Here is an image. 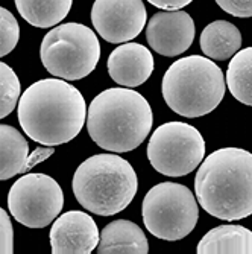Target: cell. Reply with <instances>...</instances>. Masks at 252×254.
Returning a JSON list of instances; mask_svg holds the SVG:
<instances>
[{
    "label": "cell",
    "instance_id": "1",
    "mask_svg": "<svg viewBox=\"0 0 252 254\" xmlns=\"http://www.w3.org/2000/svg\"><path fill=\"white\" fill-rule=\"evenodd\" d=\"M21 129L43 146L72 142L87 119V105L81 91L65 79L48 78L29 85L18 101Z\"/></svg>",
    "mask_w": 252,
    "mask_h": 254
},
{
    "label": "cell",
    "instance_id": "2",
    "mask_svg": "<svg viewBox=\"0 0 252 254\" xmlns=\"http://www.w3.org/2000/svg\"><path fill=\"white\" fill-rule=\"evenodd\" d=\"M198 202L208 215L237 221L252 215V154L222 148L205 158L195 177Z\"/></svg>",
    "mask_w": 252,
    "mask_h": 254
},
{
    "label": "cell",
    "instance_id": "3",
    "mask_svg": "<svg viewBox=\"0 0 252 254\" xmlns=\"http://www.w3.org/2000/svg\"><path fill=\"white\" fill-rule=\"evenodd\" d=\"M153 114L149 102L139 91L108 88L90 104L87 129L93 142L105 151L129 152L149 135Z\"/></svg>",
    "mask_w": 252,
    "mask_h": 254
},
{
    "label": "cell",
    "instance_id": "4",
    "mask_svg": "<svg viewBox=\"0 0 252 254\" xmlns=\"http://www.w3.org/2000/svg\"><path fill=\"white\" fill-rule=\"evenodd\" d=\"M72 186L84 209L99 216H112L132 202L139 178L129 161L120 155L98 154L78 166Z\"/></svg>",
    "mask_w": 252,
    "mask_h": 254
},
{
    "label": "cell",
    "instance_id": "5",
    "mask_svg": "<svg viewBox=\"0 0 252 254\" xmlns=\"http://www.w3.org/2000/svg\"><path fill=\"white\" fill-rule=\"evenodd\" d=\"M226 81L220 67L207 57L190 55L175 61L163 76L161 93L179 116L196 119L222 102Z\"/></svg>",
    "mask_w": 252,
    "mask_h": 254
},
{
    "label": "cell",
    "instance_id": "6",
    "mask_svg": "<svg viewBox=\"0 0 252 254\" xmlns=\"http://www.w3.org/2000/svg\"><path fill=\"white\" fill-rule=\"evenodd\" d=\"M40 58L50 75L78 81L95 70L101 58L96 34L81 23H64L44 35Z\"/></svg>",
    "mask_w": 252,
    "mask_h": 254
},
{
    "label": "cell",
    "instance_id": "7",
    "mask_svg": "<svg viewBox=\"0 0 252 254\" xmlns=\"http://www.w3.org/2000/svg\"><path fill=\"white\" fill-rule=\"evenodd\" d=\"M142 213L151 235L163 241L184 239L195 230L199 218L193 192L172 181L159 183L146 193Z\"/></svg>",
    "mask_w": 252,
    "mask_h": 254
},
{
    "label": "cell",
    "instance_id": "8",
    "mask_svg": "<svg viewBox=\"0 0 252 254\" xmlns=\"http://www.w3.org/2000/svg\"><path fill=\"white\" fill-rule=\"evenodd\" d=\"M205 142L195 127L186 122H167L158 127L148 143L152 168L166 177H184L203 160Z\"/></svg>",
    "mask_w": 252,
    "mask_h": 254
},
{
    "label": "cell",
    "instance_id": "9",
    "mask_svg": "<svg viewBox=\"0 0 252 254\" xmlns=\"http://www.w3.org/2000/svg\"><path fill=\"white\" fill-rule=\"evenodd\" d=\"M64 193L46 174H26L9 189L8 207L17 222L29 228H44L61 213Z\"/></svg>",
    "mask_w": 252,
    "mask_h": 254
},
{
    "label": "cell",
    "instance_id": "10",
    "mask_svg": "<svg viewBox=\"0 0 252 254\" xmlns=\"http://www.w3.org/2000/svg\"><path fill=\"white\" fill-rule=\"evenodd\" d=\"M148 20L143 0H95L91 23L108 43L120 44L139 37Z\"/></svg>",
    "mask_w": 252,
    "mask_h": 254
},
{
    "label": "cell",
    "instance_id": "11",
    "mask_svg": "<svg viewBox=\"0 0 252 254\" xmlns=\"http://www.w3.org/2000/svg\"><path fill=\"white\" fill-rule=\"evenodd\" d=\"M146 40L163 57L184 54L195 40V21L186 11H159L146 26Z\"/></svg>",
    "mask_w": 252,
    "mask_h": 254
},
{
    "label": "cell",
    "instance_id": "12",
    "mask_svg": "<svg viewBox=\"0 0 252 254\" xmlns=\"http://www.w3.org/2000/svg\"><path fill=\"white\" fill-rule=\"evenodd\" d=\"M49 238L53 254H88L98 248L101 233L88 213L70 210L53 222Z\"/></svg>",
    "mask_w": 252,
    "mask_h": 254
},
{
    "label": "cell",
    "instance_id": "13",
    "mask_svg": "<svg viewBox=\"0 0 252 254\" xmlns=\"http://www.w3.org/2000/svg\"><path fill=\"white\" fill-rule=\"evenodd\" d=\"M106 65L114 82L123 87H139L151 78L155 61L146 46L126 43L109 54Z\"/></svg>",
    "mask_w": 252,
    "mask_h": 254
},
{
    "label": "cell",
    "instance_id": "14",
    "mask_svg": "<svg viewBox=\"0 0 252 254\" xmlns=\"http://www.w3.org/2000/svg\"><path fill=\"white\" fill-rule=\"evenodd\" d=\"M149 244L143 230L126 219H117L109 222L101 233L98 253H134L146 254Z\"/></svg>",
    "mask_w": 252,
    "mask_h": 254
},
{
    "label": "cell",
    "instance_id": "15",
    "mask_svg": "<svg viewBox=\"0 0 252 254\" xmlns=\"http://www.w3.org/2000/svg\"><path fill=\"white\" fill-rule=\"evenodd\" d=\"M29 145L11 125H0V180H9L31 169Z\"/></svg>",
    "mask_w": 252,
    "mask_h": 254
},
{
    "label": "cell",
    "instance_id": "16",
    "mask_svg": "<svg viewBox=\"0 0 252 254\" xmlns=\"http://www.w3.org/2000/svg\"><path fill=\"white\" fill-rule=\"evenodd\" d=\"M199 254H251L252 253V232L243 225H219L205 235L198 247Z\"/></svg>",
    "mask_w": 252,
    "mask_h": 254
},
{
    "label": "cell",
    "instance_id": "17",
    "mask_svg": "<svg viewBox=\"0 0 252 254\" xmlns=\"http://www.w3.org/2000/svg\"><path fill=\"white\" fill-rule=\"evenodd\" d=\"M240 48L242 34L230 21H213L201 34V49L210 60L225 61L234 57Z\"/></svg>",
    "mask_w": 252,
    "mask_h": 254
},
{
    "label": "cell",
    "instance_id": "18",
    "mask_svg": "<svg viewBox=\"0 0 252 254\" xmlns=\"http://www.w3.org/2000/svg\"><path fill=\"white\" fill-rule=\"evenodd\" d=\"M17 11L35 28H52L72 9L73 0H14Z\"/></svg>",
    "mask_w": 252,
    "mask_h": 254
},
{
    "label": "cell",
    "instance_id": "19",
    "mask_svg": "<svg viewBox=\"0 0 252 254\" xmlns=\"http://www.w3.org/2000/svg\"><path fill=\"white\" fill-rule=\"evenodd\" d=\"M226 85L239 102L252 107V48L242 49L231 58Z\"/></svg>",
    "mask_w": 252,
    "mask_h": 254
},
{
    "label": "cell",
    "instance_id": "20",
    "mask_svg": "<svg viewBox=\"0 0 252 254\" xmlns=\"http://www.w3.org/2000/svg\"><path fill=\"white\" fill-rule=\"evenodd\" d=\"M21 93V85L17 73L12 68L0 61V119L14 111Z\"/></svg>",
    "mask_w": 252,
    "mask_h": 254
},
{
    "label": "cell",
    "instance_id": "21",
    "mask_svg": "<svg viewBox=\"0 0 252 254\" xmlns=\"http://www.w3.org/2000/svg\"><path fill=\"white\" fill-rule=\"evenodd\" d=\"M20 40V26L14 14L0 6V58L11 54Z\"/></svg>",
    "mask_w": 252,
    "mask_h": 254
},
{
    "label": "cell",
    "instance_id": "22",
    "mask_svg": "<svg viewBox=\"0 0 252 254\" xmlns=\"http://www.w3.org/2000/svg\"><path fill=\"white\" fill-rule=\"evenodd\" d=\"M14 253V230L9 215L0 207V254Z\"/></svg>",
    "mask_w": 252,
    "mask_h": 254
},
{
    "label": "cell",
    "instance_id": "23",
    "mask_svg": "<svg viewBox=\"0 0 252 254\" xmlns=\"http://www.w3.org/2000/svg\"><path fill=\"white\" fill-rule=\"evenodd\" d=\"M216 3L228 14L239 18L252 17V0H216Z\"/></svg>",
    "mask_w": 252,
    "mask_h": 254
},
{
    "label": "cell",
    "instance_id": "24",
    "mask_svg": "<svg viewBox=\"0 0 252 254\" xmlns=\"http://www.w3.org/2000/svg\"><path fill=\"white\" fill-rule=\"evenodd\" d=\"M148 2L163 11H178L190 5L193 0H148Z\"/></svg>",
    "mask_w": 252,
    "mask_h": 254
}]
</instances>
